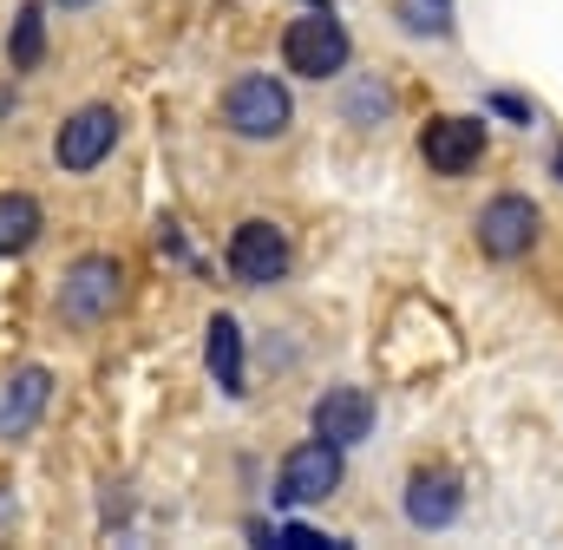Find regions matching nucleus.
I'll return each instance as SVG.
<instances>
[{
    "mask_svg": "<svg viewBox=\"0 0 563 550\" xmlns=\"http://www.w3.org/2000/svg\"><path fill=\"white\" fill-rule=\"evenodd\" d=\"M223 119H230V132H236V138L269 144V138L288 132L295 99H288V86H282L276 73H243V79L223 92Z\"/></svg>",
    "mask_w": 563,
    "mask_h": 550,
    "instance_id": "f257e3e1",
    "label": "nucleus"
},
{
    "mask_svg": "<svg viewBox=\"0 0 563 550\" xmlns=\"http://www.w3.org/2000/svg\"><path fill=\"white\" fill-rule=\"evenodd\" d=\"M347 26L334 20V13H301V20H288V33H282V59H288V73H301V79H334L341 66H347Z\"/></svg>",
    "mask_w": 563,
    "mask_h": 550,
    "instance_id": "f03ea898",
    "label": "nucleus"
},
{
    "mask_svg": "<svg viewBox=\"0 0 563 550\" xmlns=\"http://www.w3.org/2000/svg\"><path fill=\"white\" fill-rule=\"evenodd\" d=\"M341 472H347V459H341V446L314 432L308 446H295V452L282 459L276 505H321V498H334V485H341Z\"/></svg>",
    "mask_w": 563,
    "mask_h": 550,
    "instance_id": "7ed1b4c3",
    "label": "nucleus"
},
{
    "mask_svg": "<svg viewBox=\"0 0 563 550\" xmlns=\"http://www.w3.org/2000/svg\"><path fill=\"white\" fill-rule=\"evenodd\" d=\"M538 230H544V217H538L531 197H492V204L478 210V250H485L492 263H518V256H531Z\"/></svg>",
    "mask_w": 563,
    "mask_h": 550,
    "instance_id": "20e7f679",
    "label": "nucleus"
},
{
    "mask_svg": "<svg viewBox=\"0 0 563 550\" xmlns=\"http://www.w3.org/2000/svg\"><path fill=\"white\" fill-rule=\"evenodd\" d=\"M119 301H125V270L112 256H86V263L66 270V288H59L66 321H106Z\"/></svg>",
    "mask_w": 563,
    "mask_h": 550,
    "instance_id": "39448f33",
    "label": "nucleus"
},
{
    "mask_svg": "<svg viewBox=\"0 0 563 550\" xmlns=\"http://www.w3.org/2000/svg\"><path fill=\"white\" fill-rule=\"evenodd\" d=\"M112 144H119V112L112 106H86V112H73L59 125L53 157H59V170H92V164L112 157Z\"/></svg>",
    "mask_w": 563,
    "mask_h": 550,
    "instance_id": "423d86ee",
    "label": "nucleus"
},
{
    "mask_svg": "<svg viewBox=\"0 0 563 550\" xmlns=\"http://www.w3.org/2000/svg\"><path fill=\"white\" fill-rule=\"evenodd\" d=\"M230 270L243 275V282H282L288 270V237H282L276 223H263V217H250L236 237H230Z\"/></svg>",
    "mask_w": 563,
    "mask_h": 550,
    "instance_id": "0eeeda50",
    "label": "nucleus"
},
{
    "mask_svg": "<svg viewBox=\"0 0 563 550\" xmlns=\"http://www.w3.org/2000/svg\"><path fill=\"white\" fill-rule=\"evenodd\" d=\"M420 151L439 177H459V170H472L485 157V125L478 119H432L420 138Z\"/></svg>",
    "mask_w": 563,
    "mask_h": 550,
    "instance_id": "6e6552de",
    "label": "nucleus"
},
{
    "mask_svg": "<svg viewBox=\"0 0 563 550\" xmlns=\"http://www.w3.org/2000/svg\"><path fill=\"white\" fill-rule=\"evenodd\" d=\"M314 432L334 439L341 452L361 446V439L374 432V394H367V387H334V394H321V400H314Z\"/></svg>",
    "mask_w": 563,
    "mask_h": 550,
    "instance_id": "1a4fd4ad",
    "label": "nucleus"
},
{
    "mask_svg": "<svg viewBox=\"0 0 563 550\" xmlns=\"http://www.w3.org/2000/svg\"><path fill=\"white\" fill-rule=\"evenodd\" d=\"M46 394H53V374H46V367L13 374V381H7V394H0V432H7V439H13V432H26V426L46 413Z\"/></svg>",
    "mask_w": 563,
    "mask_h": 550,
    "instance_id": "9d476101",
    "label": "nucleus"
},
{
    "mask_svg": "<svg viewBox=\"0 0 563 550\" xmlns=\"http://www.w3.org/2000/svg\"><path fill=\"white\" fill-rule=\"evenodd\" d=\"M407 518H413L420 531H445V525L459 518V485H452V479H432V472H420V479L407 485Z\"/></svg>",
    "mask_w": 563,
    "mask_h": 550,
    "instance_id": "9b49d317",
    "label": "nucleus"
},
{
    "mask_svg": "<svg viewBox=\"0 0 563 550\" xmlns=\"http://www.w3.org/2000/svg\"><path fill=\"white\" fill-rule=\"evenodd\" d=\"M203 361H210V381H217L223 394H243V328H236V315H217V321H210Z\"/></svg>",
    "mask_w": 563,
    "mask_h": 550,
    "instance_id": "f8f14e48",
    "label": "nucleus"
},
{
    "mask_svg": "<svg viewBox=\"0 0 563 550\" xmlns=\"http://www.w3.org/2000/svg\"><path fill=\"white\" fill-rule=\"evenodd\" d=\"M40 243V204L26 190H7L0 197V256H20Z\"/></svg>",
    "mask_w": 563,
    "mask_h": 550,
    "instance_id": "ddd939ff",
    "label": "nucleus"
},
{
    "mask_svg": "<svg viewBox=\"0 0 563 550\" xmlns=\"http://www.w3.org/2000/svg\"><path fill=\"white\" fill-rule=\"evenodd\" d=\"M40 53H46L40 7H20V13H13V33H7V59H13V73H33V66H40Z\"/></svg>",
    "mask_w": 563,
    "mask_h": 550,
    "instance_id": "4468645a",
    "label": "nucleus"
},
{
    "mask_svg": "<svg viewBox=\"0 0 563 550\" xmlns=\"http://www.w3.org/2000/svg\"><path fill=\"white\" fill-rule=\"evenodd\" d=\"M394 20L413 40H445L452 33V0H394Z\"/></svg>",
    "mask_w": 563,
    "mask_h": 550,
    "instance_id": "2eb2a0df",
    "label": "nucleus"
},
{
    "mask_svg": "<svg viewBox=\"0 0 563 550\" xmlns=\"http://www.w3.org/2000/svg\"><path fill=\"white\" fill-rule=\"evenodd\" d=\"M276 544H288V550H321V544H334V538H321V531H308V525H282Z\"/></svg>",
    "mask_w": 563,
    "mask_h": 550,
    "instance_id": "dca6fc26",
    "label": "nucleus"
},
{
    "mask_svg": "<svg viewBox=\"0 0 563 550\" xmlns=\"http://www.w3.org/2000/svg\"><path fill=\"white\" fill-rule=\"evenodd\" d=\"M53 7H92V0H53Z\"/></svg>",
    "mask_w": 563,
    "mask_h": 550,
    "instance_id": "f3484780",
    "label": "nucleus"
},
{
    "mask_svg": "<svg viewBox=\"0 0 563 550\" xmlns=\"http://www.w3.org/2000/svg\"><path fill=\"white\" fill-rule=\"evenodd\" d=\"M551 170H558V177H563V144H558V164H551Z\"/></svg>",
    "mask_w": 563,
    "mask_h": 550,
    "instance_id": "a211bd4d",
    "label": "nucleus"
}]
</instances>
